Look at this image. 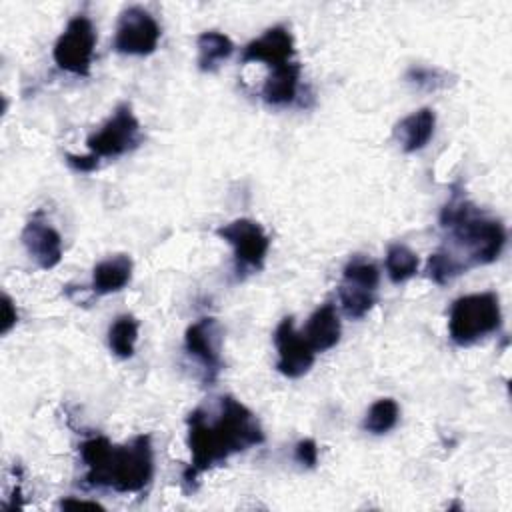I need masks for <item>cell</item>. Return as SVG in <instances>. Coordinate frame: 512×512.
Listing matches in <instances>:
<instances>
[{
  "label": "cell",
  "mask_w": 512,
  "mask_h": 512,
  "mask_svg": "<svg viewBox=\"0 0 512 512\" xmlns=\"http://www.w3.org/2000/svg\"><path fill=\"white\" fill-rule=\"evenodd\" d=\"M186 424L192 456L184 470L186 484H196L198 474L222 464L230 454L264 442L258 418L232 396L220 398V412L214 420L202 408H196L188 414Z\"/></svg>",
  "instance_id": "cell-1"
},
{
  "label": "cell",
  "mask_w": 512,
  "mask_h": 512,
  "mask_svg": "<svg viewBox=\"0 0 512 512\" xmlns=\"http://www.w3.org/2000/svg\"><path fill=\"white\" fill-rule=\"evenodd\" d=\"M440 224L450 228L456 244L466 252V266L494 262L506 242L500 220L484 216L474 204L454 196L440 214Z\"/></svg>",
  "instance_id": "cell-2"
},
{
  "label": "cell",
  "mask_w": 512,
  "mask_h": 512,
  "mask_svg": "<svg viewBox=\"0 0 512 512\" xmlns=\"http://www.w3.org/2000/svg\"><path fill=\"white\" fill-rule=\"evenodd\" d=\"M154 474V454L148 434L136 436L124 446H112L106 460L86 472L88 486H106L116 492H140Z\"/></svg>",
  "instance_id": "cell-3"
},
{
  "label": "cell",
  "mask_w": 512,
  "mask_h": 512,
  "mask_svg": "<svg viewBox=\"0 0 512 512\" xmlns=\"http://www.w3.org/2000/svg\"><path fill=\"white\" fill-rule=\"evenodd\" d=\"M502 324L500 302L494 292H476L454 300L448 318L450 340L458 346H470L496 332Z\"/></svg>",
  "instance_id": "cell-4"
},
{
  "label": "cell",
  "mask_w": 512,
  "mask_h": 512,
  "mask_svg": "<svg viewBox=\"0 0 512 512\" xmlns=\"http://www.w3.org/2000/svg\"><path fill=\"white\" fill-rule=\"evenodd\" d=\"M96 46V32L88 16H74L58 36L52 56L60 70L74 76H88Z\"/></svg>",
  "instance_id": "cell-5"
},
{
  "label": "cell",
  "mask_w": 512,
  "mask_h": 512,
  "mask_svg": "<svg viewBox=\"0 0 512 512\" xmlns=\"http://www.w3.org/2000/svg\"><path fill=\"white\" fill-rule=\"evenodd\" d=\"M140 142V122L130 104H118L112 116L88 136L86 146L96 158H116L136 148Z\"/></svg>",
  "instance_id": "cell-6"
},
{
  "label": "cell",
  "mask_w": 512,
  "mask_h": 512,
  "mask_svg": "<svg viewBox=\"0 0 512 512\" xmlns=\"http://www.w3.org/2000/svg\"><path fill=\"white\" fill-rule=\"evenodd\" d=\"M160 40V26L154 16L142 6L126 8L116 24L114 50L126 56H148L156 50Z\"/></svg>",
  "instance_id": "cell-7"
},
{
  "label": "cell",
  "mask_w": 512,
  "mask_h": 512,
  "mask_svg": "<svg viewBox=\"0 0 512 512\" xmlns=\"http://www.w3.org/2000/svg\"><path fill=\"white\" fill-rule=\"evenodd\" d=\"M216 234L232 246L238 270H260L264 266L270 238L256 220L236 218L220 226Z\"/></svg>",
  "instance_id": "cell-8"
},
{
  "label": "cell",
  "mask_w": 512,
  "mask_h": 512,
  "mask_svg": "<svg viewBox=\"0 0 512 512\" xmlns=\"http://www.w3.org/2000/svg\"><path fill=\"white\" fill-rule=\"evenodd\" d=\"M274 344L278 350L276 368L280 374L288 378H300L312 368L316 352L306 342L302 332H296L294 320L290 316L282 318V322L276 326Z\"/></svg>",
  "instance_id": "cell-9"
},
{
  "label": "cell",
  "mask_w": 512,
  "mask_h": 512,
  "mask_svg": "<svg viewBox=\"0 0 512 512\" xmlns=\"http://www.w3.org/2000/svg\"><path fill=\"white\" fill-rule=\"evenodd\" d=\"M184 346L190 356H194L206 370L212 382L222 368L220 358V332L214 318H200L186 328Z\"/></svg>",
  "instance_id": "cell-10"
},
{
  "label": "cell",
  "mask_w": 512,
  "mask_h": 512,
  "mask_svg": "<svg viewBox=\"0 0 512 512\" xmlns=\"http://www.w3.org/2000/svg\"><path fill=\"white\" fill-rule=\"evenodd\" d=\"M294 56V38L292 32L278 24L268 28L262 36L248 42L242 50V64L246 62H266L268 66L276 68L282 64L292 62Z\"/></svg>",
  "instance_id": "cell-11"
},
{
  "label": "cell",
  "mask_w": 512,
  "mask_h": 512,
  "mask_svg": "<svg viewBox=\"0 0 512 512\" xmlns=\"http://www.w3.org/2000/svg\"><path fill=\"white\" fill-rule=\"evenodd\" d=\"M22 244L28 256L42 268L50 270L62 260L60 234L42 220H30L22 230Z\"/></svg>",
  "instance_id": "cell-12"
},
{
  "label": "cell",
  "mask_w": 512,
  "mask_h": 512,
  "mask_svg": "<svg viewBox=\"0 0 512 512\" xmlns=\"http://www.w3.org/2000/svg\"><path fill=\"white\" fill-rule=\"evenodd\" d=\"M340 332H342V326H340L336 306L332 302H324L308 318L302 330V336L306 338V342L312 346L314 352H324L338 344Z\"/></svg>",
  "instance_id": "cell-13"
},
{
  "label": "cell",
  "mask_w": 512,
  "mask_h": 512,
  "mask_svg": "<svg viewBox=\"0 0 512 512\" xmlns=\"http://www.w3.org/2000/svg\"><path fill=\"white\" fill-rule=\"evenodd\" d=\"M434 128H436L434 110L420 108L396 124L394 136H396L400 148L410 154V152L422 150L430 142V138L434 136Z\"/></svg>",
  "instance_id": "cell-14"
},
{
  "label": "cell",
  "mask_w": 512,
  "mask_h": 512,
  "mask_svg": "<svg viewBox=\"0 0 512 512\" xmlns=\"http://www.w3.org/2000/svg\"><path fill=\"white\" fill-rule=\"evenodd\" d=\"M300 64L288 62L272 68L262 86V98L270 106H286L296 98L300 82Z\"/></svg>",
  "instance_id": "cell-15"
},
{
  "label": "cell",
  "mask_w": 512,
  "mask_h": 512,
  "mask_svg": "<svg viewBox=\"0 0 512 512\" xmlns=\"http://www.w3.org/2000/svg\"><path fill=\"white\" fill-rule=\"evenodd\" d=\"M132 278V258L126 254L110 256L94 266L92 290L96 294H110L122 290Z\"/></svg>",
  "instance_id": "cell-16"
},
{
  "label": "cell",
  "mask_w": 512,
  "mask_h": 512,
  "mask_svg": "<svg viewBox=\"0 0 512 512\" xmlns=\"http://www.w3.org/2000/svg\"><path fill=\"white\" fill-rule=\"evenodd\" d=\"M198 68L202 72H216L218 66L228 60L234 52V42L216 30H206L196 38Z\"/></svg>",
  "instance_id": "cell-17"
},
{
  "label": "cell",
  "mask_w": 512,
  "mask_h": 512,
  "mask_svg": "<svg viewBox=\"0 0 512 512\" xmlns=\"http://www.w3.org/2000/svg\"><path fill=\"white\" fill-rule=\"evenodd\" d=\"M138 340V320L132 314L118 316L108 330V346L118 358H130Z\"/></svg>",
  "instance_id": "cell-18"
},
{
  "label": "cell",
  "mask_w": 512,
  "mask_h": 512,
  "mask_svg": "<svg viewBox=\"0 0 512 512\" xmlns=\"http://www.w3.org/2000/svg\"><path fill=\"white\" fill-rule=\"evenodd\" d=\"M418 256L404 244H392L386 250V258H384V266H386V274L394 284L406 282L408 278H412L418 272Z\"/></svg>",
  "instance_id": "cell-19"
},
{
  "label": "cell",
  "mask_w": 512,
  "mask_h": 512,
  "mask_svg": "<svg viewBox=\"0 0 512 512\" xmlns=\"http://www.w3.org/2000/svg\"><path fill=\"white\" fill-rule=\"evenodd\" d=\"M398 414H400V410H398L396 400L380 398L368 408L362 428L370 434H386L396 426Z\"/></svg>",
  "instance_id": "cell-20"
},
{
  "label": "cell",
  "mask_w": 512,
  "mask_h": 512,
  "mask_svg": "<svg viewBox=\"0 0 512 512\" xmlns=\"http://www.w3.org/2000/svg\"><path fill=\"white\" fill-rule=\"evenodd\" d=\"M342 276H344V284L374 290V292H376L378 282H380L378 266L372 260L364 258V256H352L348 260V264L344 266Z\"/></svg>",
  "instance_id": "cell-21"
},
{
  "label": "cell",
  "mask_w": 512,
  "mask_h": 512,
  "mask_svg": "<svg viewBox=\"0 0 512 512\" xmlns=\"http://www.w3.org/2000/svg\"><path fill=\"white\" fill-rule=\"evenodd\" d=\"M466 270H468V266L446 250L430 254V258L426 262V274L436 284H448Z\"/></svg>",
  "instance_id": "cell-22"
},
{
  "label": "cell",
  "mask_w": 512,
  "mask_h": 512,
  "mask_svg": "<svg viewBox=\"0 0 512 512\" xmlns=\"http://www.w3.org/2000/svg\"><path fill=\"white\" fill-rule=\"evenodd\" d=\"M338 298H340L344 314L350 316V318L366 316L372 310V306L376 304L374 290L350 286V284H344V282H342V286L338 290Z\"/></svg>",
  "instance_id": "cell-23"
},
{
  "label": "cell",
  "mask_w": 512,
  "mask_h": 512,
  "mask_svg": "<svg viewBox=\"0 0 512 512\" xmlns=\"http://www.w3.org/2000/svg\"><path fill=\"white\" fill-rule=\"evenodd\" d=\"M408 82L422 90H438L448 86V72L440 68H428V66H412L406 74Z\"/></svg>",
  "instance_id": "cell-24"
},
{
  "label": "cell",
  "mask_w": 512,
  "mask_h": 512,
  "mask_svg": "<svg viewBox=\"0 0 512 512\" xmlns=\"http://www.w3.org/2000/svg\"><path fill=\"white\" fill-rule=\"evenodd\" d=\"M294 458H296L302 466L314 468L316 462H318V446H316V442H314L312 438L300 440V442L296 444V448H294Z\"/></svg>",
  "instance_id": "cell-25"
},
{
  "label": "cell",
  "mask_w": 512,
  "mask_h": 512,
  "mask_svg": "<svg viewBox=\"0 0 512 512\" xmlns=\"http://www.w3.org/2000/svg\"><path fill=\"white\" fill-rule=\"evenodd\" d=\"M98 160L94 154H86V156H80V154H66V164L76 170V172H92L98 168Z\"/></svg>",
  "instance_id": "cell-26"
},
{
  "label": "cell",
  "mask_w": 512,
  "mask_h": 512,
  "mask_svg": "<svg viewBox=\"0 0 512 512\" xmlns=\"http://www.w3.org/2000/svg\"><path fill=\"white\" fill-rule=\"evenodd\" d=\"M16 320H18V312H16L12 298L8 294H2V328H0V332L8 334L16 326Z\"/></svg>",
  "instance_id": "cell-27"
},
{
  "label": "cell",
  "mask_w": 512,
  "mask_h": 512,
  "mask_svg": "<svg viewBox=\"0 0 512 512\" xmlns=\"http://www.w3.org/2000/svg\"><path fill=\"white\" fill-rule=\"evenodd\" d=\"M60 508H92V510H102V506L98 502H90V500H76V498H64L60 502Z\"/></svg>",
  "instance_id": "cell-28"
}]
</instances>
